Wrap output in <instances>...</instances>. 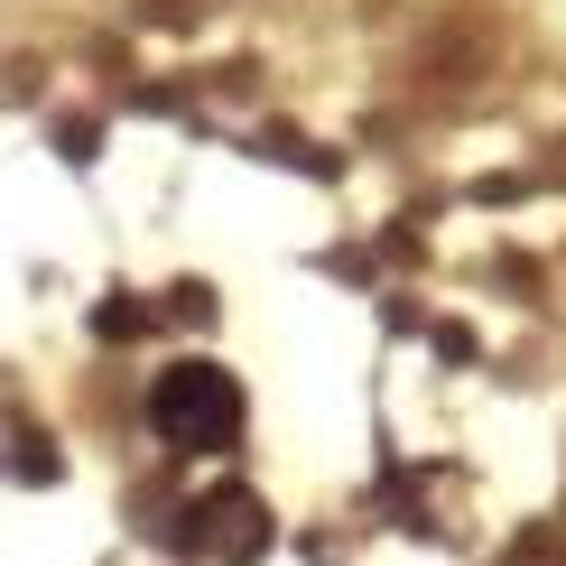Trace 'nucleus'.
<instances>
[{"instance_id":"obj_1","label":"nucleus","mask_w":566,"mask_h":566,"mask_svg":"<svg viewBox=\"0 0 566 566\" xmlns=\"http://www.w3.org/2000/svg\"><path fill=\"white\" fill-rule=\"evenodd\" d=\"M149 418H158L168 446L214 455V446L242 437V390H232V371H214V363H168L158 390H149Z\"/></svg>"},{"instance_id":"obj_2","label":"nucleus","mask_w":566,"mask_h":566,"mask_svg":"<svg viewBox=\"0 0 566 566\" xmlns=\"http://www.w3.org/2000/svg\"><path fill=\"white\" fill-rule=\"evenodd\" d=\"M177 548H186V557H214V566L261 557V548H270V511H261V492H242V483L205 492V502L177 521Z\"/></svg>"}]
</instances>
